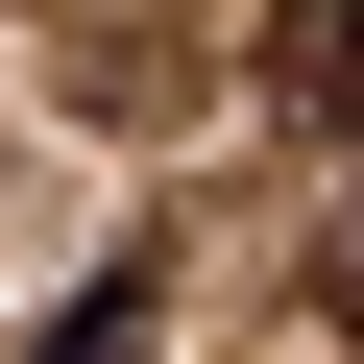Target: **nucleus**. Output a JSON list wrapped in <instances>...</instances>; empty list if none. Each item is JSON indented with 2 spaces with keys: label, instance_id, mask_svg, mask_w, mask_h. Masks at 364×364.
I'll use <instances>...</instances> for the list:
<instances>
[{
  "label": "nucleus",
  "instance_id": "obj_1",
  "mask_svg": "<svg viewBox=\"0 0 364 364\" xmlns=\"http://www.w3.org/2000/svg\"><path fill=\"white\" fill-rule=\"evenodd\" d=\"M267 73H291L316 122H364V0H267Z\"/></svg>",
  "mask_w": 364,
  "mask_h": 364
},
{
  "label": "nucleus",
  "instance_id": "obj_2",
  "mask_svg": "<svg viewBox=\"0 0 364 364\" xmlns=\"http://www.w3.org/2000/svg\"><path fill=\"white\" fill-rule=\"evenodd\" d=\"M49 364H146V267H97V291L49 316Z\"/></svg>",
  "mask_w": 364,
  "mask_h": 364
}]
</instances>
